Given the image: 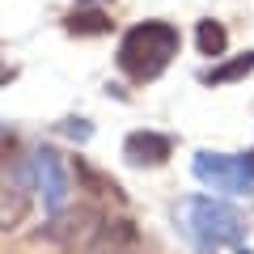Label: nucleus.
<instances>
[{"mask_svg":"<svg viewBox=\"0 0 254 254\" xmlns=\"http://www.w3.org/2000/svg\"><path fill=\"white\" fill-rule=\"evenodd\" d=\"M178 43L182 38L170 21H140L119 43V68L131 81H157L170 68V60L178 55Z\"/></svg>","mask_w":254,"mask_h":254,"instance_id":"obj_1","label":"nucleus"},{"mask_svg":"<svg viewBox=\"0 0 254 254\" xmlns=\"http://www.w3.org/2000/svg\"><path fill=\"white\" fill-rule=\"evenodd\" d=\"M182 225H187V233L195 237L199 246H237L246 237V220L237 216L229 203L220 199H187L182 203Z\"/></svg>","mask_w":254,"mask_h":254,"instance_id":"obj_2","label":"nucleus"},{"mask_svg":"<svg viewBox=\"0 0 254 254\" xmlns=\"http://www.w3.org/2000/svg\"><path fill=\"white\" fill-rule=\"evenodd\" d=\"M195 178L212 190H225V195H246L254 190V174L246 165V157H229V153H195Z\"/></svg>","mask_w":254,"mask_h":254,"instance_id":"obj_3","label":"nucleus"},{"mask_svg":"<svg viewBox=\"0 0 254 254\" xmlns=\"http://www.w3.org/2000/svg\"><path fill=\"white\" fill-rule=\"evenodd\" d=\"M30 190H34V182H30V174L21 170V165L9 170V165L0 161V229H17L21 220H26Z\"/></svg>","mask_w":254,"mask_h":254,"instance_id":"obj_4","label":"nucleus"},{"mask_svg":"<svg viewBox=\"0 0 254 254\" xmlns=\"http://www.w3.org/2000/svg\"><path fill=\"white\" fill-rule=\"evenodd\" d=\"M34 182L43 190V208L47 212H60L68 203V174H64V161H60L55 148L34 153Z\"/></svg>","mask_w":254,"mask_h":254,"instance_id":"obj_5","label":"nucleus"},{"mask_svg":"<svg viewBox=\"0 0 254 254\" xmlns=\"http://www.w3.org/2000/svg\"><path fill=\"white\" fill-rule=\"evenodd\" d=\"M140 250V233L131 220H106L98 225V233L89 237V250L85 254H136Z\"/></svg>","mask_w":254,"mask_h":254,"instance_id":"obj_6","label":"nucleus"},{"mask_svg":"<svg viewBox=\"0 0 254 254\" xmlns=\"http://www.w3.org/2000/svg\"><path fill=\"white\" fill-rule=\"evenodd\" d=\"M123 157L131 165H161L170 157V140L161 131H131L127 144H123Z\"/></svg>","mask_w":254,"mask_h":254,"instance_id":"obj_7","label":"nucleus"},{"mask_svg":"<svg viewBox=\"0 0 254 254\" xmlns=\"http://www.w3.org/2000/svg\"><path fill=\"white\" fill-rule=\"evenodd\" d=\"M246 72H254V51L237 55V60H229V64L208 68V72H203V85H229V81H242Z\"/></svg>","mask_w":254,"mask_h":254,"instance_id":"obj_8","label":"nucleus"},{"mask_svg":"<svg viewBox=\"0 0 254 254\" xmlns=\"http://www.w3.org/2000/svg\"><path fill=\"white\" fill-rule=\"evenodd\" d=\"M93 220H98V212L81 208V212H72V216H60L51 229H47V237H55V242H72V237H81Z\"/></svg>","mask_w":254,"mask_h":254,"instance_id":"obj_9","label":"nucleus"},{"mask_svg":"<svg viewBox=\"0 0 254 254\" xmlns=\"http://www.w3.org/2000/svg\"><path fill=\"white\" fill-rule=\"evenodd\" d=\"M195 43H199L203 55H225L229 34H225V26H220V21H199V30H195Z\"/></svg>","mask_w":254,"mask_h":254,"instance_id":"obj_10","label":"nucleus"},{"mask_svg":"<svg viewBox=\"0 0 254 254\" xmlns=\"http://www.w3.org/2000/svg\"><path fill=\"white\" fill-rule=\"evenodd\" d=\"M68 30L72 34H106L110 21H106V13H72L68 17Z\"/></svg>","mask_w":254,"mask_h":254,"instance_id":"obj_11","label":"nucleus"},{"mask_svg":"<svg viewBox=\"0 0 254 254\" xmlns=\"http://www.w3.org/2000/svg\"><path fill=\"white\" fill-rule=\"evenodd\" d=\"M246 165H250V174H254V153H250V157H246Z\"/></svg>","mask_w":254,"mask_h":254,"instance_id":"obj_12","label":"nucleus"},{"mask_svg":"<svg viewBox=\"0 0 254 254\" xmlns=\"http://www.w3.org/2000/svg\"><path fill=\"white\" fill-rule=\"evenodd\" d=\"M237 254H250V250H237Z\"/></svg>","mask_w":254,"mask_h":254,"instance_id":"obj_13","label":"nucleus"}]
</instances>
